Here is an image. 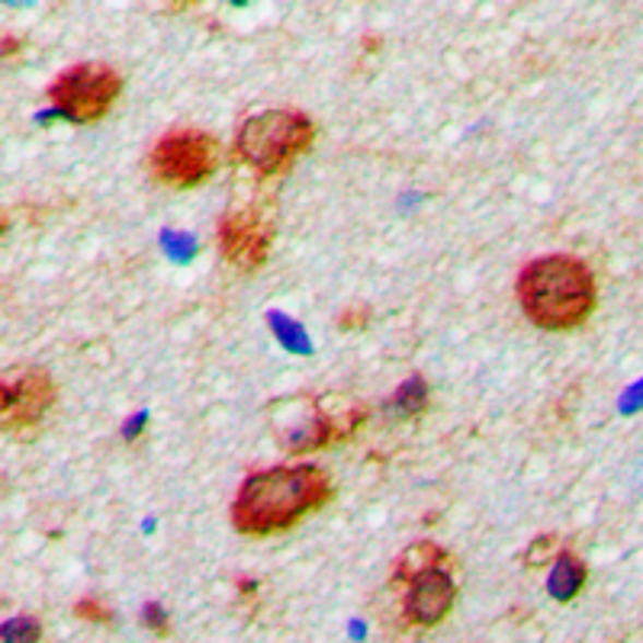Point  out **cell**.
<instances>
[{"label": "cell", "instance_id": "obj_2", "mask_svg": "<svg viewBox=\"0 0 643 643\" xmlns=\"http://www.w3.org/2000/svg\"><path fill=\"white\" fill-rule=\"evenodd\" d=\"M519 302L525 315L550 332H567L592 315L598 290L588 264L573 254H547L531 261L519 277Z\"/></svg>", "mask_w": 643, "mask_h": 643}, {"label": "cell", "instance_id": "obj_3", "mask_svg": "<svg viewBox=\"0 0 643 643\" xmlns=\"http://www.w3.org/2000/svg\"><path fill=\"white\" fill-rule=\"evenodd\" d=\"M312 139L315 122L306 114L267 110L245 119V126L235 135V158L258 175H284L302 152H309Z\"/></svg>", "mask_w": 643, "mask_h": 643}, {"label": "cell", "instance_id": "obj_1", "mask_svg": "<svg viewBox=\"0 0 643 643\" xmlns=\"http://www.w3.org/2000/svg\"><path fill=\"white\" fill-rule=\"evenodd\" d=\"M332 496V479L319 467H271L251 473L233 502V525L241 534L267 537L287 531Z\"/></svg>", "mask_w": 643, "mask_h": 643}, {"label": "cell", "instance_id": "obj_8", "mask_svg": "<svg viewBox=\"0 0 643 643\" xmlns=\"http://www.w3.org/2000/svg\"><path fill=\"white\" fill-rule=\"evenodd\" d=\"M454 595H457L454 580L441 567L415 576L409 583V595H406V621L418 624V628L441 624L454 605Z\"/></svg>", "mask_w": 643, "mask_h": 643}, {"label": "cell", "instance_id": "obj_10", "mask_svg": "<svg viewBox=\"0 0 643 643\" xmlns=\"http://www.w3.org/2000/svg\"><path fill=\"white\" fill-rule=\"evenodd\" d=\"M585 585V563L573 553V550H563L553 563V573H550V583H547V592L557 598V602H573Z\"/></svg>", "mask_w": 643, "mask_h": 643}, {"label": "cell", "instance_id": "obj_12", "mask_svg": "<svg viewBox=\"0 0 643 643\" xmlns=\"http://www.w3.org/2000/svg\"><path fill=\"white\" fill-rule=\"evenodd\" d=\"M74 615L81 621H91V624H114V611L104 602H97V598H81L74 605Z\"/></svg>", "mask_w": 643, "mask_h": 643}, {"label": "cell", "instance_id": "obj_17", "mask_svg": "<svg viewBox=\"0 0 643 643\" xmlns=\"http://www.w3.org/2000/svg\"><path fill=\"white\" fill-rule=\"evenodd\" d=\"M16 49H20V46H16V39H13V36H3V56L10 59V52L16 56Z\"/></svg>", "mask_w": 643, "mask_h": 643}, {"label": "cell", "instance_id": "obj_4", "mask_svg": "<svg viewBox=\"0 0 643 643\" xmlns=\"http://www.w3.org/2000/svg\"><path fill=\"white\" fill-rule=\"evenodd\" d=\"M219 165V145L210 132L200 129H175L162 135L148 155V171L162 187L190 190L210 180Z\"/></svg>", "mask_w": 643, "mask_h": 643}, {"label": "cell", "instance_id": "obj_11", "mask_svg": "<svg viewBox=\"0 0 643 643\" xmlns=\"http://www.w3.org/2000/svg\"><path fill=\"white\" fill-rule=\"evenodd\" d=\"M425 406H428V383L421 377H412L396 393V409L403 415H418L425 412Z\"/></svg>", "mask_w": 643, "mask_h": 643}, {"label": "cell", "instance_id": "obj_16", "mask_svg": "<svg viewBox=\"0 0 643 643\" xmlns=\"http://www.w3.org/2000/svg\"><path fill=\"white\" fill-rule=\"evenodd\" d=\"M145 621L155 628V634H168V618L162 615L158 605H148V608H145Z\"/></svg>", "mask_w": 643, "mask_h": 643}, {"label": "cell", "instance_id": "obj_5", "mask_svg": "<svg viewBox=\"0 0 643 643\" xmlns=\"http://www.w3.org/2000/svg\"><path fill=\"white\" fill-rule=\"evenodd\" d=\"M119 91L122 78L110 64H74L49 84V100L71 122H94L110 114Z\"/></svg>", "mask_w": 643, "mask_h": 643}, {"label": "cell", "instance_id": "obj_9", "mask_svg": "<svg viewBox=\"0 0 643 643\" xmlns=\"http://www.w3.org/2000/svg\"><path fill=\"white\" fill-rule=\"evenodd\" d=\"M444 560H448L444 547H438V544H431V540H418V544H412V547H406V550L400 553L396 567H393V583L409 585L415 576H421V573H428V570H438Z\"/></svg>", "mask_w": 643, "mask_h": 643}, {"label": "cell", "instance_id": "obj_15", "mask_svg": "<svg viewBox=\"0 0 643 643\" xmlns=\"http://www.w3.org/2000/svg\"><path fill=\"white\" fill-rule=\"evenodd\" d=\"M7 638H39V624L29 621V618H20L16 624H7Z\"/></svg>", "mask_w": 643, "mask_h": 643}, {"label": "cell", "instance_id": "obj_13", "mask_svg": "<svg viewBox=\"0 0 643 643\" xmlns=\"http://www.w3.org/2000/svg\"><path fill=\"white\" fill-rule=\"evenodd\" d=\"M553 547H557V537H553V534L537 537V540H534V544L525 550V563L527 567H540V563H547V560H550V553H553Z\"/></svg>", "mask_w": 643, "mask_h": 643}, {"label": "cell", "instance_id": "obj_14", "mask_svg": "<svg viewBox=\"0 0 643 643\" xmlns=\"http://www.w3.org/2000/svg\"><path fill=\"white\" fill-rule=\"evenodd\" d=\"M370 319H373V309H370L367 302H360V306H348V309L338 315V325H342V329H364Z\"/></svg>", "mask_w": 643, "mask_h": 643}, {"label": "cell", "instance_id": "obj_7", "mask_svg": "<svg viewBox=\"0 0 643 643\" xmlns=\"http://www.w3.org/2000/svg\"><path fill=\"white\" fill-rule=\"evenodd\" d=\"M59 390L49 370L29 367V370H10L0 386V421L7 431L36 428L49 409L56 406Z\"/></svg>", "mask_w": 643, "mask_h": 643}, {"label": "cell", "instance_id": "obj_6", "mask_svg": "<svg viewBox=\"0 0 643 643\" xmlns=\"http://www.w3.org/2000/svg\"><path fill=\"white\" fill-rule=\"evenodd\" d=\"M216 235H219V248H223L226 261L238 271L254 274L264 267V261L271 254L274 219L261 206L241 203V206H233L223 213Z\"/></svg>", "mask_w": 643, "mask_h": 643}]
</instances>
